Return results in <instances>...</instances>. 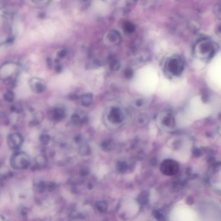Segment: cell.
I'll return each mask as SVG.
<instances>
[{
    "label": "cell",
    "mask_w": 221,
    "mask_h": 221,
    "mask_svg": "<svg viewBox=\"0 0 221 221\" xmlns=\"http://www.w3.org/2000/svg\"><path fill=\"white\" fill-rule=\"evenodd\" d=\"M112 147V142L110 141H105L102 144V148L104 150H110Z\"/></svg>",
    "instance_id": "20"
},
{
    "label": "cell",
    "mask_w": 221,
    "mask_h": 221,
    "mask_svg": "<svg viewBox=\"0 0 221 221\" xmlns=\"http://www.w3.org/2000/svg\"><path fill=\"white\" fill-rule=\"evenodd\" d=\"M35 162L36 165L35 166V168L36 169L45 168L47 165L46 158L44 155H39L36 158Z\"/></svg>",
    "instance_id": "12"
},
{
    "label": "cell",
    "mask_w": 221,
    "mask_h": 221,
    "mask_svg": "<svg viewBox=\"0 0 221 221\" xmlns=\"http://www.w3.org/2000/svg\"><path fill=\"white\" fill-rule=\"evenodd\" d=\"M91 150L89 146L87 145H83L79 148V153L82 156H87L90 154Z\"/></svg>",
    "instance_id": "14"
},
{
    "label": "cell",
    "mask_w": 221,
    "mask_h": 221,
    "mask_svg": "<svg viewBox=\"0 0 221 221\" xmlns=\"http://www.w3.org/2000/svg\"><path fill=\"white\" fill-rule=\"evenodd\" d=\"M176 170V163L172 160H165L161 164V172L164 175H173Z\"/></svg>",
    "instance_id": "7"
},
{
    "label": "cell",
    "mask_w": 221,
    "mask_h": 221,
    "mask_svg": "<svg viewBox=\"0 0 221 221\" xmlns=\"http://www.w3.org/2000/svg\"><path fill=\"white\" fill-rule=\"evenodd\" d=\"M133 71L131 69H127L124 72L125 76L127 78H130L133 76Z\"/></svg>",
    "instance_id": "23"
},
{
    "label": "cell",
    "mask_w": 221,
    "mask_h": 221,
    "mask_svg": "<svg viewBox=\"0 0 221 221\" xmlns=\"http://www.w3.org/2000/svg\"><path fill=\"white\" fill-rule=\"evenodd\" d=\"M88 174H89V171L86 168H82L79 172V174L80 176H86L87 175H88Z\"/></svg>",
    "instance_id": "24"
},
{
    "label": "cell",
    "mask_w": 221,
    "mask_h": 221,
    "mask_svg": "<svg viewBox=\"0 0 221 221\" xmlns=\"http://www.w3.org/2000/svg\"><path fill=\"white\" fill-rule=\"evenodd\" d=\"M154 214H155L154 216L156 218H157V219H158V220H160V221H162L163 220V216H161L160 214L158 212H154Z\"/></svg>",
    "instance_id": "27"
},
{
    "label": "cell",
    "mask_w": 221,
    "mask_h": 221,
    "mask_svg": "<svg viewBox=\"0 0 221 221\" xmlns=\"http://www.w3.org/2000/svg\"><path fill=\"white\" fill-rule=\"evenodd\" d=\"M74 141L78 143V142H80V141L81 140V137L80 135L76 136L74 139Z\"/></svg>",
    "instance_id": "28"
},
{
    "label": "cell",
    "mask_w": 221,
    "mask_h": 221,
    "mask_svg": "<svg viewBox=\"0 0 221 221\" xmlns=\"http://www.w3.org/2000/svg\"><path fill=\"white\" fill-rule=\"evenodd\" d=\"M65 110L62 108H57L53 111V118L55 120L59 121L65 118Z\"/></svg>",
    "instance_id": "11"
},
{
    "label": "cell",
    "mask_w": 221,
    "mask_h": 221,
    "mask_svg": "<svg viewBox=\"0 0 221 221\" xmlns=\"http://www.w3.org/2000/svg\"><path fill=\"white\" fill-rule=\"evenodd\" d=\"M41 144L43 145H47L50 141L51 137L49 135L42 134L39 138Z\"/></svg>",
    "instance_id": "17"
},
{
    "label": "cell",
    "mask_w": 221,
    "mask_h": 221,
    "mask_svg": "<svg viewBox=\"0 0 221 221\" xmlns=\"http://www.w3.org/2000/svg\"><path fill=\"white\" fill-rule=\"evenodd\" d=\"M55 184L53 183H51L48 185V188H49V190H54L55 188Z\"/></svg>",
    "instance_id": "29"
},
{
    "label": "cell",
    "mask_w": 221,
    "mask_h": 221,
    "mask_svg": "<svg viewBox=\"0 0 221 221\" xmlns=\"http://www.w3.org/2000/svg\"><path fill=\"white\" fill-rule=\"evenodd\" d=\"M55 62L56 63H58V62H59V59H58V58H56V59H55Z\"/></svg>",
    "instance_id": "32"
},
{
    "label": "cell",
    "mask_w": 221,
    "mask_h": 221,
    "mask_svg": "<svg viewBox=\"0 0 221 221\" xmlns=\"http://www.w3.org/2000/svg\"><path fill=\"white\" fill-rule=\"evenodd\" d=\"M109 65L110 68L114 71H117L119 70L120 67V63L119 61L114 58H111L109 59Z\"/></svg>",
    "instance_id": "13"
},
{
    "label": "cell",
    "mask_w": 221,
    "mask_h": 221,
    "mask_svg": "<svg viewBox=\"0 0 221 221\" xmlns=\"http://www.w3.org/2000/svg\"><path fill=\"white\" fill-rule=\"evenodd\" d=\"M14 41V38L13 37L9 38L6 41V42L8 43H11Z\"/></svg>",
    "instance_id": "31"
},
{
    "label": "cell",
    "mask_w": 221,
    "mask_h": 221,
    "mask_svg": "<svg viewBox=\"0 0 221 221\" xmlns=\"http://www.w3.org/2000/svg\"><path fill=\"white\" fill-rule=\"evenodd\" d=\"M45 13H39V15L38 16V18H40V19H43V18L45 17Z\"/></svg>",
    "instance_id": "30"
},
{
    "label": "cell",
    "mask_w": 221,
    "mask_h": 221,
    "mask_svg": "<svg viewBox=\"0 0 221 221\" xmlns=\"http://www.w3.org/2000/svg\"><path fill=\"white\" fill-rule=\"evenodd\" d=\"M109 41L114 44H118L120 41L121 36L119 32L115 30L110 31L108 35Z\"/></svg>",
    "instance_id": "10"
},
{
    "label": "cell",
    "mask_w": 221,
    "mask_h": 221,
    "mask_svg": "<svg viewBox=\"0 0 221 221\" xmlns=\"http://www.w3.org/2000/svg\"><path fill=\"white\" fill-rule=\"evenodd\" d=\"M4 98L8 102H12L14 99V94L11 90H8L4 94Z\"/></svg>",
    "instance_id": "16"
},
{
    "label": "cell",
    "mask_w": 221,
    "mask_h": 221,
    "mask_svg": "<svg viewBox=\"0 0 221 221\" xmlns=\"http://www.w3.org/2000/svg\"><path fill=\"white\" fill-rule=\"evenodd\" d=\"M123 29L127 33H131L135 30V26L133 23L130 22H126L124 24Z\"/></svg>",
    "instance_id": "15"
},
{
    "label": "cell",
    "mask_w": 221,
    "mask_h": 221,
    "mask_svg": "<svg viewBox=\"0 0 221 221\" xmlns=\"http://www.w3.org/2000/svg\"><path fill=\"white\" fill-rule=\"evenodd\" d=\"M24 142L22 135L18 133H11L7 137V144L11 149L18 151L21 147Z\"/></svg>",
    "instance_id": "4"
},
{
    "label": "cell",
    "mask_w": 221,
    "mask_h": 221,
    "mask_svg": "<svg viewBox=\"0 0 221 221\" xmlns=\"http://www.w3.org/2000/svg\"><path fill=\"white\" fill-rule=\"evenodd\" d=\"M55 70L57 73H61L62 71V67L60 65H58L55 67Z\"/></svg>",
    "instance_id": "26"
},
{
    "label": "cell",
    "mask_w": 221,
    "mask_h": 221,
    "mask_svg": "<svg viewBox=\"0 0 221 221\" xmlns=\"http://www.w3.org/2000/svg\"><path fill=\"white\" fill-rule=\"evenodd\" d=\"M215 48L213 43L206 39L198 41L194 48V52L196 56L201 59L206 60L213 55Z\"/></svg>",
    "instance_id": "1"
},
{
    "label": "cell",
    "mask_w": 221,
    "mask_h": 221,
    "mask_svg": "<svg viewBox=\"0 0 221 221\" xmlns=\"http://www.w3.org/2000/svg\"><path fill=\"white\" fill-rule=\"evenodd\" d=\"M29 85L31 89L35 93H41L45 90V82L39 78H31L29 80Z\"/></svg>",
    "instance_id": "6"
},
{
    "label": "cell",
    "mask_w": 221,
    "mask_h": 221,
    "mask_svg": "<svg viewBox=\"0 0 221 221\" xmlns=\"http://www.w3.org/2000/svg\"><path fill=\"white\" fill-rule=\"evenodd\" d=\"M210 108L200 102H193L191 107L192 119H197L207 116L210 112Z\"/></svg>",
    "instance_id": "3"
},
{
    "label": "cell",
    "mask_w": 221,
    "mask_h": 221,
    "mask_svg": "<svg viewBox=\"0 0 221 221\" xmlns=\"http://www.w3.org/2000/svg\"><path fill=\"white\" fill-rule=\"evenodd\" d=\"M93 96L91 93H85L80 96V102L82 106L87 107L92 105Z\"/></svg>",
    "instance_id": "9"
},
{
    "label": "cell",
    "mask_w": 221,
    "mask_h": 221,
    "mask_svg": "<svg viewBox=\"0 0 221 221\" xmlns=\"http://www.w3.org/2000/svg\"><path fill=\"white\" fill-rule=\"evenodd\" d=\"M116 168L120 172H124L127 171L128 167L126 162L123 161H120L117 164Z\"/></svg>",
    "instance_id": "18"
},
{
    "label": "cell",
    "mask_w": 221,
    "mask_h": 221,
    "mask_svg": "<svg viewBox=\"0 0 221 221\" xmlns=\"http://www.w3.org/2000/svg\"><path fill=\"white\" fill-rule=\"evenodd\" d=\"M46 63L47 67L48 68H52V61L51 58L49 57L47 58L46 59Z\"/></svg>",
    "instance_id": "25"
},
{
    "label": "cell",
    "mask_w": 221,
    "mask_h": 221,
    "mask_svg": "<svg viewBox=\"0 0 221 221\" xmlns=\"http://www.w3.org/2000/svg\"><path fill=\"white\" fill-rule=\"evenodd\" d=\"M67 51L66 49H63L58 51L57 53V56L59 58H63L66 56L67 54Z\"/></svg>",
    "instance_id": "22"
},
{
    "label": "cell",
    "mask_w": 221,
    "mask_h": 221,
    "mask_svg": "<svg viewBox=\"0 0 221 221\" xmlns=\"http://www.w3.org/2000/svg\"><path fill=\"white\" fill-rule=\"evenodd\" d=\"M184 64L182 61L177 58H173L168 62V68L170 72L175 76L182 73L184 70Z\"/></svg>",
    "instance_id": "5"
},
{
    "label": "cell",
    "mask_w": 221,
    "mask_h": 221,
    "mask_svg": "<svg viewBox=\"0 0 221 221\" xmlns=\"http://www.w3.org/2000/svg\"><path fill=\"white\" fill-rule=\"evenodd\" d=\"M171 117L169 116H165L163 119L162 123L166 126L169 127L171 125Z\"/></svg>",
    "instance_id": "21"
},
{
    "label": "cell",
    "mask_w": 221,
    "mask_h": 221,
    "mask_svg": "<svg viewBox=\"0 0 221 221\" xmlns=\"http://www.w3.org/2000/svg\"><path fill=\"white\" fill-rule=\"evenodd\" d=\"M108 118L113 123H120L122 120V115L119 109L113 108L109 115Z\"/></svg>",
    "instance_id": "8"
},
{
    "label": "cell",
    "mask_w": 221,
    "mask_h": 221,
    "mask_svg": "<svg viewBox=\"0 0 221 221\" xmlns=\"http://www.w3.org/2000/svg\"><path fill=\"white\" fill-rule=\"evenodd\" d=\"M30 156L23 152L16 151L10 157V166L15 169H26L30 167Z\"/></svg>",
    "instance_id": "2"
},
{
    "label": "cell",
    "mask_w": 221,
    "mask_h": 221,
    "mask_svg": "<svg viewBox=\"0 0 221 221\" xmlns=\"http://www.w3.org/2000/svg\"><path fill=\"white\" fill-rule=\"evenodd\" d=\"M81 118L78 114H74L71 117V122L75 125H81Z\"/></svg>",
    "instance_id": "19"
}]
</instances>
